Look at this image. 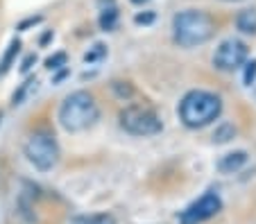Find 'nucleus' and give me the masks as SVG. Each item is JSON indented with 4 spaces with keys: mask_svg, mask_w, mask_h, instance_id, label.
I'll use <instances>...</instances> for the list:
<instances>
[{
    "mask_svg": "<svg viewBox=\"0 0 256 224\" xmlns=\"http://www.w3.org/2000/svg\"><path fill=\"white\" fill-rule=\"evenodd\" d=\"M179 120L184 122L188 129H202V127L211 125L213 120L220 118L222 113V100L220 95L204 88H193L182 98L179 102Z\"/></svg>",
    "mask_w": 256,
    "mask_h": 224,
    "instance_id": "obj_1",
    "label": "nucleus"
},
{
    "mask_svg": "<svg viewBox=\"0 0 256 224\" xmlns=\"http://www.w3.org/2000/svg\"><path fill=\"white\" fill-rule=\"evenodd\" d=\"M216 34V23L202 9H184L172 16V39L179 48H198Z\"/></svg>",
    "mask_w": 256,
    "mask_h": 224,
    "instance_id": "obj_2",
    "label": "nucleus"
},
{
    "mask_svg": "<svg viewBox=\"0 0 256 224\" xmlns=\"http://www.w3.org/2000/svg\"><path fill=\"white\" fill-rule=\"evenodd\" d=\"M98 120H100V107L88 91L70 93L59 107V125L70 134L86 132Z\"/></svg>",
    "mask_w": 256,
    "mask_h": 224,
    "instance_id": "obj_3",
    "label": "nucleus"
},
{
    "mask_svg": "<svg viewBox=\"0 0 256 224\" xmlns=\"http://www.w3.org/2000/svg\"><path fill=\"white\" fill-rule=\"evenodd\" d=\"M118 122L132 136H156L164 132V120L159 118V113L140 104H130L122 109L118 113Z\"/></svg>",
    "mask_w": 256,
    "mask_h": 224,
    "instance_id": "obj_4",
    "label": "nucleus"
},
{
    "mask_svg": "<svg viewBox=\"0 0 256 224\" xmlns=\"http://www.w3.org/2000/svg\"><path fill=\"white\" fill-rule=\"evenodd\" d=\"M25 156L39 172H50L59 163V145L57 138L46 129L34 132L25 143Z\"/></svg>",
    "mask_w": 256,
    "mask_h": 224,
    "instance_id": "obj_5",
    "label": "nucleus"
},
{
    "mask_svg": "<svg viewBox=\"0 0 256 224\" xmlns=\"http://www.w3.org/2000/svg\"><path fill=\"white\" fill-rule=\"evenodd\" d=\"M222 211V200L216 190H206L200 200L188 204L182 213H179V224H202L206 220L216 218Z\"/></svg>",
    "mask_w": 256,
    "mask_h": 224,
    "instance_id": "obj_6",
    "label": "nucleus"
},
{
    "mask_svg": "<svg viewBox=\"0 0 256 224\" xmlns=\"http://www.w3.org/2000/svg\"><path fill=\"white\" fill-rule=\"evenodd\" d=\"M247 59H250L247 43H242L240 39H227L218 45L216 52H213V66L218 70H224V73H234L236 68H240Z\"/></svg>",
    "mask_w": 256,
    "mask_h": 224,
    "instance_id": "obj_7",
    "label": "nucleus"
},
{
    "mask_svg": "<svg viewBox=\"0 0 256 224\" xmlns=\"http://www.w3.org/2000/svg\"><path fill=\"white\" fill-rule=\"evenodd\" d=\"M247 161H250V154H247L245 150H236V152H229V154L220 156L216 168H218V172H222V175H234V172L240 170Z\"/></svg>",
    "mask_w": 256,
    "mask_h": 224,
    "instance_id": "obj_8",
    "label": "nucleus"
},
{
    "mask_svg": "<svg viewBox=\"0 0 256 224\" xmlns=\"http://www.w3.org/2000/svg\"><path fill=\"white\" fill-rule=\"evenodd\" d=\"M98 2L102 5L100 18H98V23H100V29H102V32H114V29L118 27V18H120L116 2H114V0H98Z\"/></svg>",
    "mask_w": 256,
    "mask_h": 224,
    "instance_id": "obj_9",
    "label": "nucleus"
},
{
    "mask_svg": "<svg viewBox=\"0 0 256 224\" xmlns=\"http://www.w3.org/2000/svg\"><path fill=\"white\" fill-rule=\"evenodd\" d=\"M236 27L242 34H256V9H242L236 14Z\"/></svg>",
    "mask_w": 256,
    "mask_h": 224,
    "instance_id": "obj_10",
    "label": "nucleus"
},
{
    "mask_svg": "<svg viewBox=\"0 0 256 224\" xmlns=\"http://www.w3.org/2000/svg\"><path fill=\"white\" fill-rule=\"evenodd\" d=\"M36 86H39V82H36V77H28V79H25V82L18 86V91L14 93V98H12V104H14V107H18V104H23L25 100H28L34 91H36Z\"/></svg>",
    "mask_w": 256,
    "mask_h": 224,
    "instance_id": "obj_11",
    "label": "nucleus"
},
{
    "mask_svg": "<svg viewBox=\"0 0 256 224\" xmlns=\"http://www.w3.org/2000/svg\"><path fill=\"white\" fill-rule=\"evenodd\" d=\"M18 52H20V41L14 36V39L10 41V48H7L5 57H2V61H0V77H2V75H5L7 70L14 66V59H16V54H18Z\"/></svg>",
    "mask_w": 256,
    "mask_h": 224,
    "instance_id": "obj_12",
    "label": "nucleus"
},
{
    "mask_svg": "<svg viewBox=\"0 0 256 224\" xmlns=\"http://www.w3.org/2000/svg\"><path fill=\"white\" fill-rule=\"evenodd\" d=\"M72 224H116V220L109 213H93V215H80V218L72 220Z\"/></svg>",
    "mask_w": 256,
    "mask_h": 224,
    "instance_id": "obj_13",
    "label": "nucleus"
},
{
    "mask_svg": "<svg viewBox=\"0 0 256 224\" xmlns=\"http://www.w3.org/2000/svg\"><path fill=\"white\" fill-rule=\"evenodd\" d=\"M234 136H236V127L232 122H220L216 127V132H213V141L216 143H229Z\"/></svg>",
    "mask_w": 256,
    "mask_h": 224,
    "instance_id": "obj_14",
    "label": "nucleus"
},
{
    "mask_svg": "<svg viewBox=\"0 0 256 224\" xmlns=\"http://www.w3.org/2000/svg\"><path fill=\"white\" fill-rule=\"evenodd\" d=\"M102 57H106V45L104 43H96L86 54H84V63H96Z\"/></svg>",
    "mask_w": 256,
    "mask_h": 224,
    "instance_id": "obj_15",
    "label": "nucleus"
},
{
    "mask_svg": "<svg viewBox=\"0 0 256 224\" xmlns=\"http://www.w3.org/2000/svg\"><path fill=\"white\" fill-rule=\"evenodd\" d=\"M66 61H68V54L66 52H54L52 57L46 59V68H48V70H57V68H62V66H66Z\"/></svg>",
    "mask_w": 256,
    "mask_h": 224,
    "instance_id": "obj_16",
    "label": "nucleus"
},
{
    "mask_svg": "<svg viewBox=\"0 0 256 224\" xmlns=\"http://www.w3.org/2000/svg\"><path fill=\"white\" fill-rule=\"evenodd\" d=\"M247 68H245V86H252L256 79V59H252V61H245Z\"/></svg>",
    "mask_w": 256,
    "mask_h": 224,
    "instance_id": "obj_17",
    "label": "nucleus"
},
{
    "mask_svg": "<svg viewBox=\"0 0 256 224\" xmlns=\"http://www.w3.org/2000/svg\"><path fill=\"white\" fill-rule=\"evenodd\" d=\"M154 20V11H143V14H136L134 16V23L136 25H150Z\"/></svg>",
    "mask_w": 256,
    "mask_h": 224,
    "instance_id": "obj_18",
    "label": "nucleus"
},
{
    "mask_svg": "<svg viewBox=\"0 0 256 224\" xmlns=\"http://www.w3.org/2000/svg\"><path fill=\"white\" fill-rule=\"evenodd\" d=\"M39 23H41V16H32V18L23 20V23L18 25V29H28V27H32V25H39Z\"/></svg>",
    "mask_w": 256,
    "mask_h": 224,
    "instance_id": "obj_19",
    "label": "nucleus"
},
{
    "mask_svg": "<svg viewBox=\"0 0 256 224\" xmlns=\"http://www.w3.org/2000/svg\"><path fill=\"white\" fill-rule=\"evenodd\" d=\"M32 63H36V54H30V57H25V61H23V66H20V70H23V73H28V70L32 68Z\"/></svg>",
    "mask_w": 256,
    "mask_h": 224,
    "instance_id": "obj_20",
    "label": "nucleus"
},
{
    "mask_svg": "<svg viewBox=\"0 0 256 224\" xmlns=\"http://www.w3.org/2000/svg\"><path fill=\"white\" fill-rule=\"evenodd\" d=\"M50 39H52V32H46V34L41 36V43H48Z\"/></svg>",
    "mask_w": 256,
    "mask_h": 224,
    "instance_id": "obj_21",
    "label": "nucleus"
},
{
    "mask_svg": "<svg viewBox=\"0 0 256 224\" xmlns=\"http://www.w3.org/2000/svg\"><path fill=\"white\" fill-rule=\"evenodd\" d=\"M134 5H145V2H150V0H132Z\"/></svg>",
    "mask_w": 256,
    "mask_h": 224,
    "instance_id": "obj_22",
    "label": "nucleus"
},
{
    "mask_svg": "<svg viewBox=\"0 0 256 224\" xmlns=\"http://www.w3.org/2000/svg\"><path fill=\"white\" fill-rule=\"evenodd\" d=\"M227 2H236V0H227Z\"/></svg>",
    "mask_w": 256,
    "mask_h": 224,
    "instance_id": "obj_23",
    "label": "nucleus"
}]
</instances>
